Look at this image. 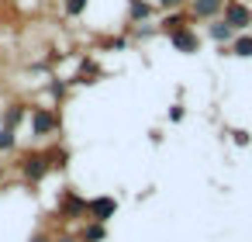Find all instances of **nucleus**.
Returning <instances> with one entry per match:
<instances>
[{"label": "nucleus", "mask_w": 252, "mask_h": 242, "mask_svg": "<svg viewBox=\"0 0 252 242\" xmlns=\"http://www.w3.org/2000/svg\"><path fill=\"white\" fill-rule=\"evenodd\" d=\"M56 128H59V114H56V111H49V107H35V111H32V132H35V135L45 138V135H52Z\"/></svg>", "instance_id": "3"}, {"label": "nucleus", "mask_w": 252, "mask_h": 242, "mask_svg": "<svg viewBox=\"0 0 252 242\" xmlns=\"http://www.w3.org/2000/svg\"><path fill=\"white\" fill-rule=\"evenodd\" d=\"M25 118V104H11L7 107V118H4V125H11V128H18V121Z\"/></svg>", "instance_id": "14"}, {"label": "nucleus", "mask_w": 252, "mask_h": 242, "mask_svg": "<svg viewBox=\"0 0 252 242\" xmlns=\"http://www.w3.org/2000/svg\"><path fill=\"white\" fill-rule=\"evenodd\" d=\"M156 4H159L162 11H183V4H187V0H156Z\"/></svg>", "instance_id": "16"}, {"label": "nucleus", "mask_w": 252, "mask_h": 242, "mask_svg": "<svg viewBox=\"0 0 252 242\" xmlns=\"http://www.w3.org/2000/svg\"><path fill=\"white\" fill-rule=\"evenodd\" d=\"M221 18H224L235 32H249V25H252V7H249V4H242V0H224Z\"/></svg>", "instance_id": "1"}, {"label": "nucleus", "mask_w": 252, "mask_h": 242, "mask_svg": "<svg viewBox=\"0 0 252 242\" xmlns=\"http://www.w3.org/2000/svg\"><path fill=\"white\" fill-rule=\"evenodd\" d=\"M228 52H231V56H238V59H252V35H249V32H238V35L231 38Z\"/></svg>", "instance_id": "9"}, {"label": "nucleus", "mask_w": 252, "mask_h": 242, "mask_svg": "<svg viewBox=\"0 0 252 242\" xmlns=\"http://www.w3.org/2000/svg\"><path fill=\"white\" fill-rule=\"evenodd\" d=\"M14 142H18V138H14V128H11V125H4V128H0V152H11V149H14Z\"/></svg>", "instance_id": "13"}, {"label": "nucleus", "mask_w": 252, "mask_h": 242, "mask_svg": "<svg viewBox=\"0 0 252 242\" xmlns=\"http://www.w3.org/2000/svg\"><path fill=\"white\" fill-rule=\"evenodd\" d=\"M224 11V0H190V18L197 21H214Z\"/></svg>", "instance_id": "7"}, {"label": "nucleus", "mask_w": 252, "mask_h": 242, "mask_svg": "<svg viewBox=\"0 0 252 242\" xmlns=\"http://www.w3.org/2000/svg\"><path fill=\"white\" fill-rule=\"evenodd\" d=\"M128 4H131V11H128L131 25H135V21H145V18H149V4H145V0H128Z\"/></svg>", "instance_id": "12"}, {"label": "nucleus", "mask_w": 252, "mask_h": 242, "mask_svg": "<svg viewBox=\"0 0 252 242\" xmlns=\"http://www.w3.org/2000/svg\"><path fill=\"white\" fill-rule=\"evenodd\" d=\"M83 11H87V0H66V14L76 18V14H83Z\"/></svg>", "instance_id": "15"}, {"label": "nucleus", "mask_w": 252, "mask_h": 242, "mask_svg": "<svg viewBox=\"0 0 252 242\" xmlns=\"http://www.w3.org/2000/svg\"><path fill=\"white\" fill-rule=\"evenodd\" d=\"M4 173H7V170H4V166H0V180H4Z\"/></svg>", "instance_id": "17"}, {"label": "nucleus", "mask_w": 252, "mask_h": 242, "mask_svg": "<svg viewBox=\"0 0 252 242\" xmlns=\"http://www.w3.org/2000/svg\"><path fill=\"white\" fill-rule=\"evenodd\" d=\"M18 166H21L25 180H32V183H38V180L52 170V163H49V156H45V152H25Z\"/></svg>", "instance_id": "2"}, {"label": "nucleus", "mask_w": 252, "mask_h": 242, "mask_svg": "<svg viewBox=\"0 0 252 242\" xmlns=\"http://www.w3.org/2000/svg\"><path fill=\"white\" fill-rule=\"evenodd\" d=\"M114 211H118V201L107 197V194L87 201V214H90V221H107V218H114Z\"/></svg>", "instance_id": "5"}, {"label": "nucleus", "mask_w": 252, "mask_h": 242, "mask_svg": "<svg viewBox=\"0 0 252 242\" xmlns=\"http://www.w3.org/2000/svg\"><path fill=\"white\" fill-rule=\"evenodd\" d=\"M104 221H90L87 228H83V242H104Z\"/></svg>", "instance_id": "11"}, {"label": "nucleus", "mask_w": 252, "mask_h": 242, "mask_svg": "<svg viewBox=\"0 0 252 242\" xmlns=\"http://www.w3.org/2000/svg\"><path fill=\"white\" fill-rule=\"evenodd\" d=\"M169 45H173L176 52H183V56H190V52H197V45H200V38H197V32H190V28L183 25V28H176V32H169Z\"/></svg>", "instance_id": "6"}, {"label": "nucleus", "mask_w": 252, "mask_h": 242, "mask_svg": "<svg viewBox=\"0 0 252 242\" xmlns=\"http://www.w3.org/2000/svg\"><path fill=\"white\" fill-rule=\"evenodd\" d=\"M59 214H63L66 221H73V218H87V197H80L76 190H66L63 201H59Z\"/></svg>", "instance_id": "4"}, {"label": "nucleus", "mask_w": 252, "mask_h": 242, "mask_svg": "<svg viewBox=\"0 0 252 242\" xmlns=\"http://www.w3.org/2000/svg\"><path fill=\"white\" fill-rule=\"evenodd\" d=\"M187 18H190V14H183V11H169V14L162 18V32L169 35V32H176V28H183V25H187Z\"/></svg>", "instance_id": "10"}, {"label": "nucleus", "mask_w": 252, "mask_h": 242, "mask_svg": "<svg viewBox=\"0 0 252 242\" xmlns=\"http://www.w3.org/2000/svg\"><path fill=\"white\" fill-rule=\"evenodd\" d=\"M59 242H76V239H59Z\"/></svg>", "instance_id": "18"}, {"label": "nucleus", "mask_w": 252, "mask_h": 242, "mask_svg": "<svg viewBox=\"0 0 252 242\" xmlns=\"http://www.w3.org/2000/svg\"><path fill=\"white\" fill-rule=\"evenodd\" d=\"M207 35H211L218 45H231V38H235L238 32H235V28H231L224 18H214V21H211V28H207Z\"/></svg>", "instance_id": "8"}]
</instances>
